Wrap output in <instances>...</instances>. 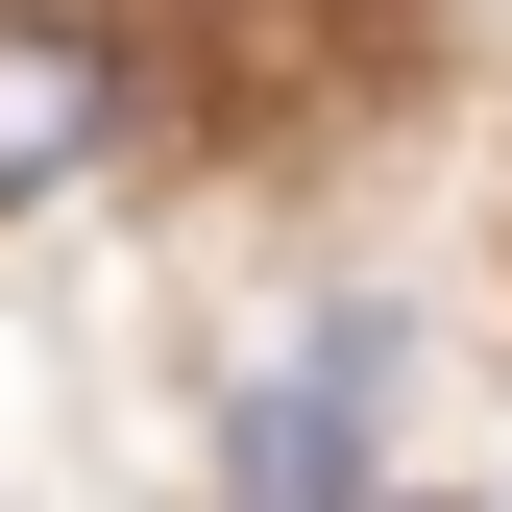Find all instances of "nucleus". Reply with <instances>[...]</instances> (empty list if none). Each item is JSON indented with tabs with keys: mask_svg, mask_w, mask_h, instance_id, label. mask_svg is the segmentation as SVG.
Instances as JSON below:
<instances>
[{
	"mask_svg": "<svg viewBox=\"0 0 512 512\" xmlns=\"http://www.w3.org/2000/svg\"><path fill=\"white\" fill-rule=\"evenodd\" d=\"M98 122H122V74L74 25H0V196H49V171H98Z\"/></svg>",
	"mask_w": 512,
	"mask_h": 512,
	"instance_id": "nucleus-2",
	"label": "nucleus"
},
{
	"mask_svg": "<svg viewBox=\"0 0 512 512\" xmlns=\"http://www.w3.org/2000/svg\"><path fill=\"white\" fill-rule=\"evenodd\" d=\"M366 439H391V317H317L293 391L244 415V512H366Z\"/></svg>",
	"mask_w": 512,
	"mask_h": 512,
	"instance_id": "nucleus-1",
	"label": "nucleus"
}]
</instances>
